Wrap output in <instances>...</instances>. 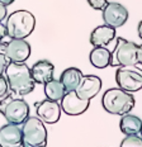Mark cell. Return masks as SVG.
Instances as JSON below:
<instances>
[{
  "mask_svg": "<svg viewBox=\"0 0 142 147\" xmlns=\"http://www.w3.org/2000/svg\"><path fill=\"white\" fill-rule=\"evenodd\" d=\"M4 75L8 80L9 90L14 95L24 96L34 90L36 82L26 62H10L5 69Z\"/></svg>",
  "mask_w": 142,
  "mask_h": 147,
  "instance_id": "cell-1",
  "label": "cell"
},
{
  "mask_svg": "<svg viewBox=\"0 0 142 147\" xmlns=\"http://www.w3.org/2000/svg\"><path fill=\"white\" fill-rule=\"evenodd\" d=\"M135 96L121 88L108 89L101 96V107L114 115H124L135 108Z\"/></svg>",
  "mask_w": 142,
  "mask_h": 147,
  "instance_id": "cell-2",
  "label": "cell"
},
{
  "mask_svg": "<svg viewBox=\"0 0 142 147\" xmlns=\"http://www.w3.org/2000/svg\"><path fill=\"white\" fill-rule=\"evenodd\" d=\"M7 33L9 38L26 39L36 27V18L28 10H15L7 17Z\"/></svg>",
  "mask_w": 142,
  "mask_h": 147,
  "instance_id": "cell-3",
  "label": "cell"
},
{
  "mask_svg": "<svg viewBox=\"0 0 142 147\" xmlns=\"http://www.w3.org/2000/svg\"><path fill=\"white\" fill-rule=\"evenodd\" d=\"M47 129L38 117H28L22 123V147H46Z\"/></svg>",
  "mask_w": 142,
  "mask_h": 147,
  "instance_id": "cell-4",
  "label": "cell"
},
{
  "mask_svg": "<svg viewBox=\"0 0 142 147\" xmlns=\"http://www.w3.org/2000/svg\"><path fill=\"white\" fill-rule=\"evenodd\" d=\"M0 113L8 123L22 124L29 117V105L24 99L11 93L0 99Z\"/></svg>",
  "mask_w": 142,
  "mask_h": 147,
  "instance_id": "cell-5",
  "label": "cell"
},
{
  "mask_svg": "<svg viewBox=\"0 0 142 147\" xmlns=\"http://www.w3.org/2000/svg\"><path fill=\"white\" fill-rule=\"evenodd\" d=\"M137 47L138 45H136L135 42L118 37L116 47L112 51L110 66L121 67L137 65Z\"/></svg>",
  "mask_w": 142,
  "mask_h": 147,
  "instance_id": "cell-6",
  "label": "cell"
},
{
  "mask_svg": "<svg viewBox=\"0 0 142 147\" xmlns=\"http://www.w3.org/2000/svg\"><path fill=\"white\" fill-rule=\"evenodd\" d=\"M116 82L118 88L128 93H136L142 89V70L136 65L121 66L116 71Z\"/></svg>",
  "mask_w": 142,
  "mask_h": 147,
  "instance_id": "cell-7",
  "label": "cell"
},
{
  "mask_svg": "<svg viewBox=\"0 0 142 147\" xmlns=\"http://www.w3.org/2000/svg\"><path fill=\"white\" fill-rule=\"evenodd\" d=\"M4 50L10 62H26L29 59L32 48L26 39L9 38L8 41H3Z\"/></svg>",
  "mask_w": 142,
  "mask_h": 147,
  "instance_id": "cell-8",
  "label": "cell"
},
{
  "mask_svg": "<svg viewBox=\"0 0 142 147\" xmlns=\"http://www.w3.org/2000/svg\"><path fill=\"white\" fill-rule=\"evenodd\" d=\"M104 24L113 28H119L128 20V10L119 3H108L103 9Z\"/></svg>",
  "mask_w": 142,
  "mask_h": 147,
  "instance_id": "cell-9",
  "label": "cell"
},
{
  "mask_svg": "<svg viewBox=\"0 0 142 147\" xmlns=\"http://www.w3.org/2000/svg\"><path fill=\"white\" fill-rule=\"evenodd\" d=\"M89 105H90V100L79 98L75 91H67L61 100V110L71 117L81 115L88 110Z\"/></svg>",
  "mask_w": 142,
  "mask_h": 147,
  "instance_id": "cell-10",
  "label": "cell"
},
{
  "mask_svg": "<svg viewBox=\"0 0 142 147\" xmlns=\"http://www.w3.org/2000/svg\"><path fill=\"white\" fill-rule=\"evenodd\" d=\"M37 117L47 124H55L60 121L61 117V104L58 102L46 99L36 103Z\"/></svg>",
  "mask_w": 142,
  "mask_h": 147,
  "instance_id": "cell-11",
  "label": "cell"
},
{
  "mask_svg": "<svg viewBox=\"0 0 142 147\" xmlns=\"http://www.w3.org/2000/svg\"><path fill=\"white\" fill-rule=\"evenodd\" d=\"M101 85H103V82H101V79L99 76L84 75L81 78V80H80V84L76 88L75 93L81 99L91 100L93 98H95L99 94Z\"/></svg>",
  "mask_w": 142,
  "mask_h": 147,
  "instance_id": "cell-12",
  "label": "cell"
},
{
  "mask_svg": "<svg viewBox=\"0 0 142 147\" xmlns=\"http://www.w3.org/2000/svg\"><path fill=\"white\" fill-rule=\"evenodd\" d=\"M1 147H22V124L7 123L0 128Z\"/></svg>",
  "mask_w": 142,
  "mask_h": 147,
  "instance_id": "cell-13",
  "label": "cell"
},
{
  "mask_svg": "<svg viewBox=\"0 0 142 147\" xmlns=\"http://www.w3.org/2000/svg\"><path fill=\"white\" fill-rule=\"evenodd\" d=\"M30 74H32V78L36 84L45 85L46 82H48L53 79L55 66L53 63L47 60L37 61L32 66V69H30Z\"/></svg>",
  "mask_w": 142,
  "mask_h": 147,
  "instance_id": "cell-14",
  "label": "cell"
},
{
  "mask_svg": "<svg viewBox=\"0 0 142 147\" xmlns=\"http://www.w3.org/2000/svg\"><path fill=\"white\" fill-rule=\"evenodd\" d=\"M116 38V28L107 24L97 27L90 34V43L94 47H107Z\"/></svg>",
  "mask_w": 142,
  "mask_h": 147,
  "instance_id": "cell-15",
  "label": "cell"
},
{
  "mask_svg": "<svg viewBox=\"0 0 142 147\" xmlns=\"http://www.w3.org/2000/svg\"><path fill=\"white\" fill-rule=\"evenodd\" d=\"M119 129L126 136L140 134L142 129V119L138 118L137 115L127 113V114L122 115L121 121H119Z\"/></svg>",
  "mask_w": 142,
  "mask_h": 147,
  "instance_id": "cell-16",
  "label": "cell"
},
{
  "mask_svg": "<svg viewBox=\"0 0 142 147\" xmlns=\"http://www.w3.org/2000/svg\"><path fill=\"white\" fill-rule=\"evenodd\" d=\"M112 60V52L107 47H94L89 55V61L97 69H105L110 66Z\"/></svg>",
  "mask_w": 142,
  "mask_h": 147,
  "instance_id": "cell-17",
  "label": "cell"
},
{
  "mask_svg": "<svg viewBox=\"0 0 142 147\" xmlns=\"http://www.w3.org/2000/svg\"><path fill=\"white\" fill-rule=\"evenodd\" d=\"M82 76L84 75H82L81 70L76 69V67H69L61 74L60 80L64 84L66 91H75Z\"/></svg>",
  "mask_w": 142,
  "mask_h": 147,
  "instance_id": "cell-18",
  "label": "cell"
},
{
  "mask_svg": "<svg viewBox=\"0 0 142 147\" xmlns=\"http://www.w3.org/2000/svg\"><path fill=\"white\" fill-rule=\"evenodd\" d=\"M66 93L67 91H66V89H65L64 84L61 82V80L52 79V80H50L48 82L45 84V95L50 100L61 102Z\"/></svg>",
  "mask_w": 142,
  "mask_h": 147,
  "instance_id": "cell-19",
  "label": "cell"
},
{
  "mask_svg": "<svg viewBox=\"0 0 142 147\" xmlns=\"http://www.w3.org/2000/svg\"><path fill=\"white\" fill-rule=\"evenodd\" d=\"M119 147H142V137L141 134H131L126 136L122 140Z\"/></svg>",
  "mask_w": 142,
  "mask_h": 147,
  "instance_id": "cell-20",
  "label": "cell"
},
{
  "mask_svg": "<svg viewBox=\"0 0 142 147\" xmlns=\"http://www.w3.org/2000/svg\"><path fill=\"white\" fill-rule=\"evenodd\" d=\"M9 63H10V61H9L7 53H5L4 43H3V41H1V42H0V71L4 72Z\"/></svg>",
  "mask_w": 142,
  "mask_h": 147,
  "instance_id": "cell-21",
  "label": "cell"
},
{
  "mask_svg": "<svg viewBox=\"0 0 142 147\" xmlns=\"http://www.w3.org/2000/svg\"><path fill=\"white\" fill-rule=\"evenodd\" d=\"M9 84H8V80L5 78V75L0 74V99H3L4 96H7L9 94Z\"/></svg>",
  "mask_w": 142,
  "mask_h": 147,
  "instance_id": "cell-22",
  "label": "cell"
},
{
  "mask_svg": "<svg viewBox=\"0 0 142 147\" xmlns=\"http://www.w3.org/2000/svg\"><path fill=\"white\" fill-rule=\"evenodd\" d=\"M88 4L95 10H103L108 4V0H88Z\"/></svg>",
  "mask_w": 142,
  "mask_h": 147,
  "instance_id": "cell-23",
  "label": "cell"
},
{
  "mask_svg": "<svg viewBox=\"0 0 142 147\" xmlns=\"http://www.w3.org/2000/svg\"><path fill=\"white\" fill-rule=\"evenodd\" d=\"M8 17V10H7V7L3 4H0V22L5 19Z\"/></svg>",
  "mask_w": 142,
  "mask_h": 147,
  "instance_id": "cell-24",
  "label": "cell"
},
{
  "mask_svg": "<svg viewBox=\"0 0 142 147\" xmlns=\"http://www.w3.org/2000/svg\"><path fill=\"white\" fill-rule=\"evenodd\" d=\"M137 63L142 65V45H138L137 47Z\"/></svg>",
  "mask_w": 142,
  "mask_h": 147,
  "instance_id": "cell-25",
  "label": "cell"
},
{
  "mask_svg": "<svg viewBox=\"0 0 142 147\" xmlns=\"http://www.w3.org/2000/svg\"><path fill=\"white\" fill-rule=\"evenodd\" d=\"M13 3H14V0H0V4L5 5V7H8V5L13 4Z\"/></svg>",
  "mask_w": 142,
  "mask_h": 147,
  "instance_id": "cell-26",
  "label": "cell"
},
{
  "mask_svg": "<svg viewBox=\"0 0 142 147\" xmlns=\"http://www.w3.org/2000/svg\"><path fill=\"white\" fill-rule=\"evenodd\" d=\"M137 30H138V37L142 39V20L138 23V27H137Z\"/></svg>",
  "mask_w": 142,
  "mask_h": 147,
  "instance_id": "cell-27",
  "label": "cell"
},
{
  "mask_svg": "<svg viewBox=\"0 0 142 147\" xmlns=\"http://www.w3.org/2000/svg\"><path fill=\"white\" fill-rule=\"evenodd\" d=\"M140 134H141V137H142V129H141V133Z\"/></svg>",
  "mask_w": 142,
  "mask_h": 147,
  "instance_id": "cell-28",
  "label": "cell"
},
{
  "mask_svg": "<svg viewBox=\"0 0 142 147\" xmlns=\"http://www.w3.org/2000/svg\"><path fill=\"white\" fill-rule=\"evenodd\" d=\"M0 74H3V72H1V71H0Z\"/></svg>",
  "mask_w": 142,
  "mask_h": 147,
  "instance_id": "cell-29",
  "label": "cell"
},
{
  "mask_svg": "<svg viewBox=\"0 0 142 147\" xmlns=\"http://www.w3.org/2000/svg\"><path fill=\"white\" fill-rule=\"evenodd\" d=\"M0 147H1V145H0Z\"/></svg>",
  "mask_w": 142,
  "mask_h": 147,
  "instance_id": "cell-30",
  "label": "cell"
},
{
  "mask_svg": "<svg viewBox=\"0 0 142 147\" xmlns=\"http://www.w3.org/2000/svg\"><path fill=\"white\" fill-rule=\"evenodd\" d=\"M0 42H1V41H0Z\"/></svg>",
  "mask_w": 142,
  "mask_h": 147,
  "instance_id": "cell-31",
  "label": "cell"
}]
</instances>
